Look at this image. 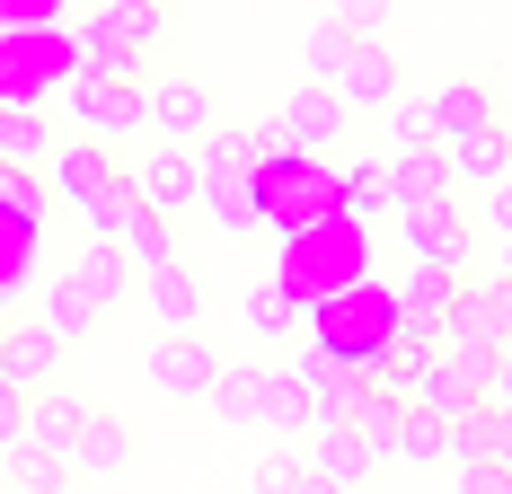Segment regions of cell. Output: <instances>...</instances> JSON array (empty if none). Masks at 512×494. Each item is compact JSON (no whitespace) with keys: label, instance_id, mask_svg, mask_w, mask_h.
Here are the masks:
<instances>
[{"label":"cell","instance_id":"19","mask_svg":"<svg viewBox=\"0 0 512 494\" xmlns=\"http://www.w3.org/2000/svg\"><path fill=\"white\" fill-rule=\"evenodd\" d=\"M195 212H212L221 239L265 230V195H256V177H195Z\"/></svg>","mask_w":512,"mask_h":494},{"label":"cell","instance_id":"43","mask_svg":"<svg viewBox=\"0 0 512 494\" xmlns=\"http://www.w3.org/2000/svg\"><path fill=\"white\" fill-rule=\"evenodd\" d=\"M9 27H62V0H0Z\"/></svg>","mask_w":512,"mask_h":494},{"label":"cell","instance_id":"30","mask_svg":"<svg viewBox=\"0 0 512 494\" xmlns=\"http://www.w3.org/2000/svg\"><path fill=\"white\" fill-rule=\"evenodd\" d=\"M36 318L53 327V345H62V353H71L89 327H98V309L80 300V283H71V274H62V283H45V309H36Z\"/></svg>","mask_w":512,"mask_h":494},{"label":"cell","instance_id":"2","mask_svg":"<svg viewBox=\"0 0 512 494\" xmlns=\"http://www.w3.org/2000/svg\"><path fill=\"white\" fill-rule=\"evenodd\" d=\"M274 274L292 283L301 309H318V300H336L345 283L371 274V230L336 212V221H318V230H301V239H283V265H274Z\"/></svg>","mask_w":512,"mask_h":494},{"label":"cell","instance_id":"52","mask_svg":"<svg viewBox=\"0 0 512 494\" xmlns=\"http://www.w3.org/2000/svg\"><path fill=\"white\" fill-rule=\"evenodd\" d=\"M0 494H9V486H0Z\"/></svg>","mask_w":512,"mask_h":494},{"label":"cell","instance_id":"22","mask_svg":"<svg viewBox=\"0 0 512 494\" xmlns=\"http://www.w3.org/2000/svg\"><path fill=\"white\" fill-rule=\"evenodd\" d=\"M80 424H89V406H80L71 389H36V397H27V442H36V450H53V459H71Z\"/></svg>","mask_w":512,"mask_h":494},{"label":"cell","instance_id":"23","mask_svg":"<svg viewBox=\"0 0 512 494\" xmlns=\"http://www.w3.org/2000/svg\"><path fill=\"white\" fill-rule=\"evenodd\" d=\"M71 283H80V300H89V309H115V300L133 292V265H124V247H106V239H89L80 247V256H71Z\"/></svg>","mask_w":512,"mask_h":494},{"label":"cell","instance_id":"13","mask_svg":"<svg viewBox=\"0 0 512 494\" xmlns=\"http://www.w3.org/2000/svg\"><path fill=\"white\" fill-rule=\"evenodd\" d=\"M133 186H142V203L168 212V221L195 212V150H186V142H151V150H142V168H133Z\"/></svg>","mask_w":512,"mask_h":494},{"label":"cell","instance_id":"8","mask_svg":"<svg viewBox=\"0 0 512 494\" xmlns=\"http://www.w3.org/2000/svg\"><path fill=\"white\" fill-rule=\"evenodd\" d=\"M212 133V89L195 80V71H168V80H151V142H204Z\"/></svg>","mask_w":512,"mask_h":494},{"label":"cell","instance_id":"33","mask_svg":"<svg viewBox=\"0 0 512 494\" xmlns=\"http://www.w3.org/2000/svg\"><path fill=\"white\" fill-rule=\"evenodd\" d=\"M45 177H36V168H0V221H9V230H27V239H36V221H45Z\"/></svg>","mask_w":512,"mask_h":494},{"label":"cell","instance_id":"40","mask_svg":"<svg viewBox=\"0 0 512 494\" xmlns=\"http://www.w3.org/2000/svg\"><path fill=\"white\" fill-rule=\"evenodd\" d=\"M292 486H301V459H292V450H265L256 477H248V494H292Z\"/></svg>","mask_w":512,"mask_h":494},{"label":"cell","instance_id":"36","mask_svg":"<svg viewBox=\"0 0 512 494\" xmlns=\"http://www.w3.org/2000/svg\"><path fill=\"white\" fill-rule=\"evenodd\" d=\"M389 459H407V468H433V459H442V415H424V406L407 397V415H398V450H389Z\"/></svg>","mask_w":512,"mask_h":494},{"label":"cell","instance_id":"46","mask_svg":"<svg viewBox=\"0 0 512 494\" xmlns=\"http://www.w3.org/2000/svg\"><path fill=\"white\" fill-rule=\"evenodd\" d=\"M486 212H495V239H512V186H495V195H486Z\"/></svg>","mask_w":512,"mask_h":494},{"label":"cell","instance_id":"14","mask_svg":"<svg viewBox=\"0 0 512 494\" xmlns=\"http://www.w3.org/2000/svg\"><path fill=\"white\" fill-rule=\"evenodd\" d=\"M53 371H62V345H53L45 318H18V327H0V380H9V389L36 397Z\"/></svg>","mask_w":512,"mask_h":494},{"label":"cell","instance_id":"50","mask_svg":"<svg viewBox=\"0 0 512 494\" xmlns=\"http://www.w3.org/2000/svg\"><path fill=\"white\" fill-rule=\"evenodd\" d=\"M159 9H168V0H159Z\"/></svg>","mask_w":512,"mask_h":494},{"label":"cell","instance_id":"38","mask_svg":"<svg viewBox=\"0 0 512 494\" xmlns=\"http://www.w3.org/2000/svg\"><path fill=\"white\" fill-rule=\"evenodd\" d=\"M380 115H389V150H398V142H433V106H424V98H407V89L380 106Z\"/></svg>","mask_w":512,"mask_h":494},{"label":"cell","instance_id":"6","mask_svg":"<svg viewBox=\"0 0 512 494\" xmlns=\"http://www.w3.org/2000/svg\"><path fill=\"white\" fill-rule=\"evenodd\" d=\"M274 124H283V142H292V150H318V159L354 133V115H345V98H336L327 80H301V89L283 98V115H274Z\"/></svg>","mask_w":512,"mask_h":494},{"label":"cell","instance_id":"25","mask_svg":"<svg viewBox=\"0 0 512 494\" xmlns=\"http://www.w3.org/2000/svg\"><path fill=\"white\" fill-rule=\"evenodd\" d=\"M142 212H151V203H142V186H133V168H115V186H106V195L89 203V212H80V221H89V239H106V247H124V230H133V221H142Z\"/></svg>","mask_w":512,"mask_h":494},{"label":"cell","instance_id":"31","mask_svg":"<svg viewBox=\"0 0 512 494\" xmlns=\"http://www.w3.org/2000/svg\"><path fill=\"white\" fill-rule=\"evenodd\" d=\"M256 424H274V433H309V389H301L292 362L265 371V406H256Z\"/></svg>","mask_w":512,"mask_h":494},{"label":"cell","instance_id":"34","mask_svg":"<svg viewBox=\"0 0 512 494\" xmlns=\"http://www.w3.org/2000/svg\"><path fill=\"white\" fill-rule=\"evenodd\" d=\"M124 265H133V274H151V265H177V221H168V212H142V221L124 230Z\"/></svg>","mask_w":512,"mask_h":494},{"label":"cell","instance_id":"12","mask_svg":"<svg viewBox=\"0 0 512 494\" xmlns=\"http://www.w3.org/2000/svg\"><path fill=\"white\" fill-rule=\"evenodd\" d=\"M133 292H142V309L159 318V336H195V327H204V283L186 274V256H177V265H151V274H133Z\"/></svg>","mask_w":512,"mask_h":494},{"label":"cell","instance_id":"39","mask_svg":"<svg viewBox=\"0 0 512 494\" xmlns=\"http://www.w3.org/2000/svg\"><path fill=\"white\" fill-rule=\"evenodd\" d=\"M389 9H398V0H327V18H336V27H354V36H380V27H389Z\"/></svg>","mask_w":512,"mask_h":494},{"label":"cell","instance_id":"1","mask_svg":"<svg viewBox=\"0 0 512 494\" xmlns=\"http://www.w3.org/2000/svg\"><path fill=\"white\" fill-rule=\"evenodd\" d=\"M389 336H398V292H389V283H371V274L309 309V345L327 353L336 371H354L362 389H380V380H389Z\"/></svg>","mask_w":512,"mask_h":494},{"label":"cell","instance_id":"3","mask_svg":"<svg viewBox=\"0 0 512 494\" xmlns=\"http://www.w3.org/2000/svg\"><path fill=\"white\" fill-rule=\"evenodd\" d=\"M80 71V36L71 27H9L0 45V106H36L53 89H71Z\"/></svg>","mask_w":512,"mask_h":494},{"label":"cell","instance_id":"49","mask_svg":"<svg viewBox=\"0 0 512 494\" xmlns=\"http://www.w3.org/2000/svg\"><path fill=\"white\" fill-rule=\"evenodd\" d=\"M495 274H504V283H512V239H504V256H495Z\"/></svg>","mask_w":512,"mask_h":494},{"label":"cell","instance_id":"44","mask_svg":"<svg viewBox=\"0 0 512 494\" xmlns=\"http://www.w3.org/2000/svg\"><path fill=\"white\" fill-rule=\"evenodd\" d=\"M460 494H512V468L477 459V468H460Z\"/></svg>","mask_w":512,"mask_h":494},{"label":"cell","instance_id":"42","mask_svg":"<svg viewBox=\"0 0 512 494\" xmlns=\"http://www.w3.org/2000/svg\"><path fill=\"white\" fill-rule=\"evenodd\" d=\"M477 300H486V327H495V336L512 345V283L495 274V283H477Z\"/></svg>","mask_w":512,"mask_h":494},{"label":"cell","instance_id":"51","mask_svg":"<svg viewBox=\"0 0 512 494\" xmlns=\"http://www.w3.org/2000/svg\"><path fill=\"white\" fill-rule=\"evenodd\" d=\"M504 186H512V177H504Z\"/></svg>","mask_w":512,"mask_h":494},{"label":"cell","instance_id":"9","mask_svg":"<svg viewBox=\"0 0 512 494\" xmlns=\"http://www.w3.org/2000/svg\"><path fill=\"white\" fill-rule=\"evenodd\" d=\"M106 186H115V150L89 142V133H80V142H62V150L45 159V195H53V203H71V212H89Z\"/></svg>","mask_w":512,"mask_h":494},{"label":"cell","instance_id":"26","mask_svg":"<svg viewBox=\"0 0 512 494\" xmlns=\"http://www.w3.org/2000/svg\"><path fill=\"white\" fill-rule=\"evenodd\" d=\"M0 486H9V494H62V486H71V459L18 442V450H0Z\"/></svg>","mask_w":512,"mask_h":494},{"label":"cell","instance_id":"41","mask_svg":"<svg viewBox=\"0 0 512 494\" xmlns=\"http://www.w3.org/2000/svg\"><path fill=\"white\" fill-rule=\"evenodd\" d=\"M18 442H27V389L0 380V450H18Z\"/></svg>","mask_w":512,"mask_h":494},{"label":"cell","instance_id":"37","mask_svg":"<svg viewBox=\"0 0 512 494\" xmlns=\"http://www.w3.org/2000/svg\"><path fill=\"white\" fill-rule=\"evenodd\" d=\"M345 53H354V27H336V18H318L301 36V62H309V80H336L345 71Z\"/></svg>","mask_w":512,"mask_h":494},{"label":"cell","instance_id":"47","mask_svg":"<svg viewBox=\"0 0 512 494\" xmlns=\"http://www.w3.org/2000/svg\"><path fill=\"white\" fill-rule=\"evenodd\" d=\"M495 468H512V415L495 406Z\"/></svg>","mask_w":512,"mask_h":494},{"label":"cell","instance_id":"35","mask_svg":"<svg viewBox=\"0 0 512 494\" xmlns=\"http://www.w3.org/2000/svg\"><path fill=\"white\" fill-rule=\"evenodd\" d=\"M239 318H248V336H283V327H292V318H309V309L292 300V283L274 274V283H256V292H248V309H239Z\"/></svg>","mask_w":512,"mask_h":494},{"label":"cell","instance_id":"18","mask_svg":"<svg viewBox=\"0 0 512 494\" xmlns=\"http://www.w3.org/2000/svg\"><path fill=\"white\" fill-rule=\"evenodd\" d=\"M424 106H433V142H468V133H486V124H495V89H486L477 71L442 80Z\"/></svg>","mask_w":512,"mask_h":494},{"label":"cell","instance_id":"15","mask_svg":"<svg viewBox=\"0 0 512 494\" xmlns=\"http://www.w3.org/2000/svg\"><path fill=\"white\" fill-rule=\"evenodd\" d=\"M442 150H451V195H495L512 177V133L504 124H486L468 142H442Z\"/></svg>","mask_w":512,"mask_h":494},{"label":"cell","instance_id":"5","mask_svg":"<svg viewBox=\"0 0 512 494\" xmlns=\"http://www.w3.org/2000/svg\"><path fill=\"white\" fill-rule=\"evenodd\" d=\"M71 124L89 142H133L151 124V89L142 80H98V71H71Z\"/></svg>","mask_w":512,"mask_h":494},{"label":"cell","instance_id":"48","mask_svg":"<svg viewBox=\"0 0 512 494\" xmlns=\"http://www.w3.org/2000/svg\"><path fill=\"white\" fill-rule=\"evenodd\" d=\"M292 494H336V486H327V477H309V459H301V486H292Z\"/></svg>","mask_w":512,"mask_h":494},{"label":"cell","instance_id":"20","mask_svg":"<svg viewBox=\"0 0 512 494\" xmlns=\"http://www.w3.org/2000/svg\"><path fill=\"white\" fill-rule=\"evenodd\" d=\"M80 27H89V36H106V45L151 53L159 36H168V9H159V0H98V9H89Z\"/></svg>","mask_w":512,"mask_h":494},{"label":"cell","instance_id":"10","mask_svg":"<svg viewBox=\"0 0 512 494\" xmlns=\"http://www.w3.org/2000/svg\"><path fill=\"white\" fill-rule=\"evenodd\" d=\"M327 89L345 98V115H380V106L398 98V53L380 45V36H354V53H345V71H336Z\"/></svg>","mask_w":512,"mask_h":494},{"label":"cell","instance_id":"17","mask_svg":"<svg viewBox=\"0 0 512 494\" xmlns=\"http://www.w3.org/2000/svg\"><path fill=\"white\" fill-rule=\"evenodd\" d=\"M371 459H380V450L362 442L354 424H309V477H327L336 494H354L362 477H371Z\"/></svg>","mask_w":512,"mask_h":494},{"label":"cell","instance_id":"32","mask_svg":"<svg viewBox=\"0 0 512 494\" xmlns=\"http://www.w3.org/2000/svg\"><path fill=\"white\" fill-rule=\"evenodd\" d=\"M336 203H345V221H371V212H389V168H380V159H354V168H336Z\"/></svg>","mask_w":512,"mask_h":494},{"label":"cell","instance_id":"24","mask_svg":"<svg viewBox=\"0 0 512 494\" xmlns=\"http://www.w3.org/2000/svg\"><path fill=\"white\" fill-rule=\"evenodd\" d=\"M212 424H256V406H265V362H221V380H212Z\"/></svg>","mask_w":512,"mask_h":494},{"label":"cell","instance_id":"4","mask_svg":"<svg viewBox=\"0 0 512 494\" xmlns=\"http://www.w3.org/2000/svg\"><path fill=\"white\" fill-rule=\"evenodd\" d=\"M389 221H398V247H407V265H442V274H468V256H477V221L460 212V195L415 203V212H389Z\"/></svg>","mask_w":512,"mask_h":494},{"label":"cell","instance_id":"16","mask_svg":"<svg viewBox=\"0 0 512 494\" xmlns=\"http://www.w3.org/2000/svg\"><path fill=\"white\" fill-rule=\"evenodd\" d=\"M468 274H442V265H407L389 292H398V327H424V336H442V318H451V300H460Z\"/></svg>","mask_w":512,"mask_h":494},{"label":"cell","instance_id":"11","mask_svg":"<svg viewBox=\"0 0 512 494\" xmlns=\"http://www.w3.org/2000/svg\"><path fill=\"white\" fill-rule=\"evenodd\" d=\"M380 168H389V212H415V203L451 195V150L442 142H398Z\"/></svg>","mask_w":512,"mask_h":494},{"label":"cell","instance_id":"27","mask_svg":"<svg viewBox=\"0 0 512 494\" xmlns=\"http://www.w3.org/2000/svg\"><path fill=\"white\" fill-rule=\"evenodd\" d=\"M442 459H451V468H477V459H495V397L442 424Z\"/></svg>","mask_w":512,"mask_h":494},{"label":"cell","instance_id":"7","mask_svg":"<svg viewBox=\"0 0 512 494\" xmlns=\"http://www.w3.org/2000/svg\"><path fill=\"white\" fill-rule=\"evenodd\" d=\"M212 380H221V353H212L204 336H159V353H151V389L168 397V406H204Z\"/></svg>","mask_w":512,"mask_h":494},{"label":"cell","instance_id":"29","mask_svg":"<svg viewBox=\"0 0 512 494\" xmlns=\"http://www.w3.org/2000/svg\"><path fill=\"white\" fill-rule=\"evenodd\" d=\"M45 150H53V133L36 106H0V168H36Z\"/></svg>","mask_w":512,"mask_h":494},{"label":"cell","instance_id":"21","mask_svg":"<svg viewBox=\"0 0 512 494\" xmlns=\"http://www.w3.org/2000/svg\"><path fill=\"white\" fill-rule=\"evenodd\" d=\"M133 468V433L89 406V424H80V442H71V477H124Z\"/></svg>","mask_w":512,"mask_h":494},{"label":"cell","instance_id":"28","mask_svg":"<svg viewBox=\"0 0 512 494\" xmlns=\"http://www.w3.org/2000/svg\"><path fill=\"white\" fill-rule=\"evenodd\" d=\"M407 397L424 406V415H442V424H451V415H468V406H486V389H477V380H460L451 362H433V371H424Z\"/></svg>","mask_w":512,"mask_h":494},{"label":"cell","instance_id":"45","mask_svg":"<svg viewBox=\"0 0 512 494\" xmlns=\"http://www.w3.org/2000/svg\"><path fill=\"white\" fill-rule=\"evenodd\" d=\"M486 397H495V406H504V415H512V345L495 353V380H486Z\"/></svg>","mask_w":512,"mask_h":494}]
</instances>
